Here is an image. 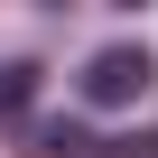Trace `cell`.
<instances>
[{
	"mask_svg": "<svg viewBox=\"0 0 158 158\" xmlns=\"http://www.w3.org/2000/svg\"><path fill=\"white\" fill-rule=\"evenodd\" d=\"M149 84H158V56H149V47H130V37H121V47H102L84 74H74V93H84L93 112H130Z\"/></svg>",
	"mask_w": 158,
	"mask_h": 158,
	"instance_id": "cell-1",
	"label": "cell"
},
{
	"mask_svg": "<svg viewBox=\"0 0 158 158\" xmlns=\"http://www.w3.org/2000/svg\"><path fill=\"white\" fill-rule=\"evenodd\" d=\"M37 102V65H0V121Z\"/></svg>",
	"mask_w": 158,
	"mask_h": 158,
	"instance_id": "cell-2",
	"label": "cell"
},
{
	"mask_svg": "<svg viewBox=\"0 0 158 158\" xmlns=\"http://www.w3.org/2000/svg\"><path fill=\"white\" fill-rule=\"evenodd\" d=\"M28 149H37V158H65V149H84V130H74V121H37Z\"/></svg>",
	"mask_w": 158,
	"mask_h": 158,
	"instance_id": "cell-3",
	"label": "cell"
}]
</instances>
